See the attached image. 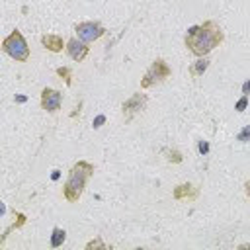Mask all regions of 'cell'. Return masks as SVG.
Returning a JSON list of instances; mask_svg holds the SVG:
<instances>
[{
  "label": "cell",
  "mask_w": 250,
  "mask_h": 250,
  "mask_svg": "<svg viewBox=\"0 0 250 250\" xmlns=\"http://www.w3.org/2000/svg\"><path fill=\"white\" fill-rule=\"evenodd\" d=\"M236 141H240V143H248V141H250V125H246V127L236 135Z\"/></svg>",
  "instance_id": "16"
},
{
  "label": "cell",
  "mask_w": 250,
  "mask_h": 250,
  "mask_svg": "<svg viewBox=\"0 0 250 250\" xmlns=\"http://www.w3.org/2000/svg\"><path fill=\"white\" fill-rule=\"evenodd\" d=\"M170 74H172V68L168 66V62L164 61V59H154L152 61V64L146 68V72L143 74V78H141V88L143 90H146V88H150V86H156V84H162L166 78H170Z\"/></svg>",
  "instance_id": "4"
},
{
  "label": "cell",
  "mask_w": 250,
  "mask_h": 250,
  "mask_svg": "<svg viewBox=\"0 0 250 250\" xmlns=\"http://www.w3.org/2000/svg\"><path fill=\"white\" fill-rule=\"evenodd\" d=\"M74 31H76V37L82 39L84 43H94L105 35V27L100 21H80L74 25Z\"/></svg>",
  "instance_id": "5"
},
{
  "label": "cell",
  "mask_w": 250,
  "mask_h": 250,
  "mask_svg": "<svg viewBox=\"0 0 250 250\" xmlns=\"http://www.w3.org/2000/svg\"><path fill=\"white\" fill-rule=\"evenodd\" d=\"M104 119H105V117H104V115H100V117H98V119L94 121V129H98V127H102V123H104Z\"/></svg>",
  "instance_id": "19"
},
{
  "label": "cell",
  "mask_w": 250,
  "mask_h": 250,
  "mask_svg": "<svg viewBox=\"0 0 250 250\" xmlns=\"http://www.w3.org/2000/svg\"><path fill=\"white\" fill-rule=\"evenodd\" d=\"M207 150H209V145H207V143H203V141H201V143H199V152H203V154H205V152H207Z\"/></svg>",
  "instance_id": "20"
},
{
  "label": "cell",
  "mask_w": 250,
  "mask_h": 250,
  "mask_svg": "<svg viewBox=\"0 0 250 250\" xmlns=\"http://www.w3.org/2000/svg\"><path fill=\"white\" fill-rule=\"evenodd\" d=\"M246 107H248V96H244V94H242V98H240V100L234 104V109H236L238 113H242Z\"/></svg>",
  "instance_id": "15"
},
{
  "label": "cell",
  "mask_w": 250,
  "mask_h": 250,
  "mask_svg": "<svg viewBox=\"0 0 250 250\" xmlns=\"http://www.w3.org/2000/svg\"><path fill=\"white\" fill-rule=\"evenodd\" d=\"M242 94H244V96H248V94H250V78L242 84Z\"/></svg>",
  "instance_id": "18"
},
{
  "label": "cell",
  "mask_w": 250,
  "mask_h": 250,
  "mask_svg": "<svg viewBox=\"0 0 250 250\" xmlns=\"http://www.w3.org/2000/svg\"><path fill=\"white\" fill-rule=\"evenodd\" d=\"M145 105H146V94H143V92H137V94H133L129 100H125V102L121 104V111H123L125 121H131L133 115H137L139 111L145 109Z\"/></svg>",
  "instance_id": "6"
},
{
  "label": "cell",
  "mask_w": 250,
  "mask_h": 250,
  "mask_svg": "<svg viewBox=\"0 0 250 250\" xmlns=\"http://www.w3.org/2000/svg\"><path fill=\"white\" fill-rule=\"evenodd\" d=\"M2 51L10 57V59H14V61H18V62H25V61H29V45H27V41H25V37L21 35V31L20 29H14L4 41H2Z\"/></svg>",
  "instance_id": "3"
},
{
  "label": "cell",
  "mask_w": 250,
  "mask_h": 250,
  "mask_svg": "<svg viewBox=\"0 0 250 250\" xmlns=\"http://www.w3.org/2000/svg\"><path fill=\"white\" fill-rule=\"evenodd\" d=\"M90 248H105V244L102 242V238H96V240H90L86 244V250H90Z\"/></svg>",
  "instance_id": "17"
},
{
  "label": "cell",
  "mask_w": 250,
  "mask_h": 250,
  "mask_svg": "<svg viewBox=\"0 0 250 250\" xmlns=\"http://www.w3.org/2000/svg\"><path fill=\"white\" fill-rule=\"evenodd\" d=\"M64 240H66V230L61 229V227H55L53 232H51V248H59V246H62Z\"/></svg>",
  "instance_id": "12"
},
{
  "label": "cell",
  "mask_w": 250,
  "mask_h": 250,
  "mask_svg": "<svg viewBox=\"0 0 250 250\" xmlns=\"http://www.w3.org/2000/svg\"><path fill=\"white\" fill-rule=\"evenodd\" d=\"M62 105V94L55 88H43L41 90V109L47 113H57Z\"/></svg>",
  "instance_id": "7"
},
{
  "label": "cell",
  "mask_w": 250,
  "mask_h": 250,
  "mask_svg": "<svg viewBox=\"0 0 250 250\" xmlns=\"http://www.w3.org/2000/svg\"><path fill=\"white\" fill-rule=\"evenodd\" d=\"M57 74H59L61 78H64L66 86L72 84V80H70V68H66V66H59V68H57Z\"/></svg>",
  "instance_id": "13"
},
{
  "label": "cell",
  "mask_w": 250,
  "mask_h": 250,
  "mask_svg": "<svg viewBox=\"0 0 250 250\" xmlns=\"http://www.w3.org/2000/svg\"><path fill=\"white\" fill-rule=\"evenodd\" d=\"M197 193H199V189L195 186H191V184H180L174 189V199H195Z\"/></svg>",
  "instance_id": "10"
},
{
  "label": "cell",
  "mask_w": 250,
  "mask_h": 250,
  "mask_svg": "<svg viewBox=\"0 0 250 250\" xmlns=\"http://www.w3.org/2000/svg\"><path fill=\"white\" fill-rule=\"evenodd\" d=\"M244 191H246V195L250 197V180H248V182L244 184Z\"/></svg>",
  "instance_id": "21"
},
{
  "label": "cell",
  "mask_w": 250,
  "mask_h": 250,
  "mask_svg": "<svg viewBox=\"0 0 250 250\" xmlns=\"http://www.w3.org/2000/svg\"><path fill=\"white\" fill-rule=\"evenodd\" d=\"M41 45L47 51H51V53H61L66 47V43L62 41V37L57 35V33H43L41 35Z\"/></svg>",
  "instance_id": "9"
},
{
  "label": "cell",
  "mask_w": 250,
  "mask_h": 250,
  "mask_svg": "<svg viewBox=\"0 0 250 250\" xmlns=\"http://www.w3.org/2000/svg\"><path fill=\"white\" fill-rule=\"evenodd\" d=\"M64 51H66V55H68L72 61H76V62H82V61L88 57V53H90V47H88V43H84L82 39H78V37H72V39H68V41H66V47H64Z\"/></svg>",
  "instance_id": "8"
},
{
  "label": "cell",
  "mask_w": 250,
  "mask_h": 250,
  "mask_svg": "<svg viewBox=\"0 0 250 250\" xmlns=\"http://www.w3.org/2000/svg\"><path fill=\"white\" fill-rule=\"evenodd\" d=\"M92 174H94V164L88 162V160H78V162L70 168L68 178H66V182H64V186H62V195H64V199L70 201V203H76V201L82 197V193H84V189H86V184H88V180L92 178Z\"/></svg>",
  "instance_id": "2"
},
{
  "label": "cell",
  "mask_w": 250,
  "mask_h": 250,
  "mask_svg": "<svg viewBox=\"0 0 250 250\" xmlns=\"http://www.w3.org/2000/svg\"><path fill=\"white\" fill-rule=\"evenodd\" d=\"M166 154H168V156H166V158H168V162H174V164H180V162L184 160V156H182V152H180V150H168Z\"/></svg>",
  "instance_id": "14"
},
{
  "label": "cell",
  "mask_w": 250,
  "mask_h": 250,
  "mask_svg": "<svg viewBox=\"0 0 250 250\" xmlns=\"http://www.w3.org/2000/svg\"><path fill=\"white\" fill-rule=\"evenodd\" d=\"M207 66H209V59H205V57H199L191 66H189V74L193 76V78H197V76H201L205 70H207Z\"/></svg>",
  "instance_id": "11"
},
{
  "label": "cell",
  "mask_w": 250,
  "mask_h": 250,
  "mask_svg": "<svg viewBox=\"0 0 250 250\" xmlns=\"http://www.w3.org/2000/svg\"><path fill=\"white\" fill-rule=\"evenodd\" d=\"M223 41H225V33L221 25L213 20H205L199 25H191L184 37L186 49L195 57H207Z\"/></svg>",
  "instance_id": "1"
}]
</instances>
